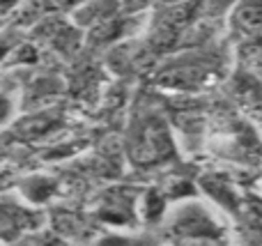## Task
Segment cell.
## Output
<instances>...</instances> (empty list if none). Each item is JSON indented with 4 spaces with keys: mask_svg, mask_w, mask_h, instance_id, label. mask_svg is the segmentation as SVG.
<instances>
[{
    "mask_svg": "<svg viewBox=\"0 0 262 246\" xmlns=\"http://www.w3.org/2000/svg\"><path fill=\"white\" fill-rule=\"evenodd\" d=\"M127 152L136 164H157L172 154V145L168 138V124L157 115L140 118L131 127Z\"/></svg>",
    "mask_w": 262,
    "mask_h": 246,
    "instance_id": "cell-1",
    "label": "cell"
},
{
    "mask_svg": "<svg viewBox=\"0 0 262 246\" xmlns=\"http://www.w3.org/2000/svg\"><path fill=\"white\" fill-rule=\"evenodd\" d=\"M170 233L180 242H200V239H221V223L203 205L177 207L170 214Z\"/></svg>",
    "mask_w": 262,
    "mask_h": 246,
    "instance_id": "cell-2",
    "label": "cell"
},
{
    "mask_svg": "<svg viewBox=\"0 0 262 246\" xmlns=\"http://www.w3.org/2000/svg\"><path fill=\"white\" fill-rule=\"evenodd\" d=\"M136 207H138L136 191H131V189H111L99 200L97 214H99V219H104L106 223L124 226V223H134Z\"/></svg>",
    "mask_w": 262,
    "mask_h": 246,
    "instance_id": "cell-3",
    "label": "cell"
},
{
    "mask_svg": "<svg viewBox=\"0 0 262 246\" xmlns=\"http://www.w3.org/2000/svg\"><path fill=\"white\" fill-rule=\"evenodd\" d=\"M39 226L37 214L30 212L26 205H18V203L5 200L3 203V233H5V242H12L14 237H21V235L30 233Z\"/></svg>",
    "mask_w": 262,
    "mask_h": 246,
    "instance_id": "cell-4",
    "label": "cell"
},
{
    "mask_svg": "<svg viewBox=\"0 0 262 246\" xmlns=\"http://www.w3.org/2000/svg\"><path fill=\"white\" fill-rule=\"evenodd\" d=\"M235 23L244 32L255 37L262 30V7H242L239 12H237Z\"/></svg>",
    "mask_w": 262,
    "mask_h": 246,
    "instance_id": "cell-5",
    "label": "cell"
},
{
    "mask_svg": "<svg viewBox=\"0 0 262 246\" xmlns=\"http://www.w3.org/2000/svg\"><path fill=\"white\" fill-rule=\"evenodd\" d=\"M97 246H140V244L129 237H104Z\"/></svg>",
    "mask_w": 262,
    "mask_h": 246,
    "instance_id": "cell-6",
    "label": "cell"
},
{
    "mask_svg": "<svg viewBox=\"0 0 262 246\" xmlns=\"http://www.w3.org/2000/svg\"><path fill=\"white\" fill-rule=\"evenodd\" d=\"M180 246H228L223 239H200V242H180Z\"/></svg>",
    "mask_w": 262,
    "mask_h": 246,
    "instance_id": "cell-7",
    "label": "cell"
}]
</instances>
